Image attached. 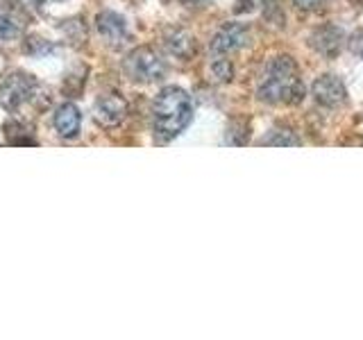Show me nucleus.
I'll return each instance as SVG.
<instances>
[{
    "mask_svg": "<svg viewBox=\"0 0 363 340\" xmlns=\"http://www.w3.org/2000/svg\"><path fill=\"white\" fill-rule=\"evenodd\" d=\"M166 50L170 55L179 57V60H189V57L196 52V41L189 32L184 30H173L166 37Z\"/></svg>",
    "mask_w": 363,
    "mask_h": 340,
    "instance_id": "9d476101",
    "label": "nucleus"
},
{
    "mask_svg": "<svg viewBox=\"0 0 363 340\" xmlns=\"http://www.w3.org/2000/svg\"><path fill=\"white\" fill-rule=\"evenodd\" d=\"M193 118L191 96L179 86H166L159 91L152 105L155 132L162 141H170L189 128Z\"/></svg>",
    "mask_w": 363,
    "mask_h": 340,
    "instance_id": "f03ea898",
    "label": "nucleus"
},
{
    "mask_svg": "<svg viewBox=\"0 0 363 340\" xmlns=\"http://www.w3.org/2000/svg\"><path fill=\"white\" fill-rule=\"evenodd\" d=\"M311 94H313L318 105H323V107H338V105H343V102L347 100L345 84L340 82L336 75L318 77L313 82V86H311Z\"/></svg>",
    "mask_w": 363,
    "mask_h": 340,
    "instance_id": "423d86ee",
    "label": "nucleus"
},
{
    "mask_svg": "<svg viewBox=\"0 0 363 340\" xmlns=\"http://www.w3.org/2000/svg\"><path fill=\"white\" fill-rule=\"evenodd\" d=\"M320 3H325V0H295V5L298 7H304V9H311V7H318Z\"/></svg>",
    "mask_w": 363,
    "mask_h": 340,
    "instance_id": "dca6fc26",
    "label": "nucleus"
},
{
    "mask_svg": "<svg viewBox=\"0 0 363 340\" xmlns=\"http://www.w3.org/2000/svg\"><path fill=\"white\" fill-rule=\"evenodd\" d=\"M247 39H250V34L241 23H227V26H223L218 32H216V37L211 39V52H216V55L236 52L247 43Z\"/></svg>",
    "mask_w": 363,
    "mask_h": 340,
    "instance_id": "0eeeda50",
    "label": "nucleus"
},
{
    "mask_svg": "<svg viewBox=\"0 0 363 340\" xmlns=\"http://www.w3.org/2000/svg\"><path fill=\"white\" fill-rule=\"evenodd\" d=\"M52 123H55L57 134H60L62 139H75L79 134V125H82V113H79L77 105L66 102V105L57 107Z\"/></svg>",
    "mask_w": 363,
    "mask_h": 340,
    "instance_id": "6e6552de",
    "label": "nucleus"
},
{
    "mask_svg": "<svg viewBox=\"0 0 363 340\" xmlns=\"http://www.w3.org/2000/svg\"><path fill=\"white\" fill-rule=\"evenodd\" d=\"M266 145H300L302 141L298 136H293L291 132H277V136H272V139H264Z\"/></svg>",
    "mask_w": 363,
    "mask_h": 340,
    "instance_id": "ddd939ff",
    "label": "nucleus"
},
{
    "mask_svg": "<svg viewBox=\"0 0 363 340\" xmlns=\"http://www.w3.org/2000/svg\"><path fill=\"white\" fill-rule=\"evenodd\" d=\"M34 91H37V79L30 73L11 71L0 79V107H5L7 111H16L34 96Z\"/></svg>",
    "mask_w": 363,
    "mask_h": 340,
    "instance_id": "20e7f679",
    "label": "nucleus"
},
{
    "mask_svg": "<svg viewBox=\"0 0 363 340\" xmlns=\"http://www.w3.org/2000/svg\"><path fill=\"white\" fill-rule=\"evenodd\" d=\"M96 28L100 32V37L107 43H121L128 37V26H125V18L116 11H102L96 18Z\"/></svg>",
    "mask_w": 363,
    "mask_h": 340,
    "instance_id": "1a4fd4ad",
    "label": "nucleus"
},
{
    "mask_svg": "<svg viewBox=\"0 0 363 340\" xmlns=\"http://www.w3.org/2000/svg\"><path fill=\"white\" fill-rule=\"evenodd\" d=\"M125 71H128V75L134 82L150 84V82H159L166 75V64L152 48L141 45V48L132 50L128 60H125Z\"/></svg>",
    "mask_w": 363,
    "mask_h": 340,
    "instance_id": "7ed1b4c3",
    "label": "nucleus"
},
{
    "mask_svg": "<svg viewBox=\"0 0 363 340\" xmlns=\"http://www.w3.org/2000/svg\"><path fill=\"white\" fill-rule=\"evenodd\" d=\"M311 45L327 57H334L340 50V30L336 28H323L311 37Z\"/></svg>",
    "mask_w": 363,
    "mask_h": 340,
    "instance_id": "9b49d317",
    "label": "nucleus"
},
{
    "mask_svg": "<svg viewBox=\"0 0 363 340\" xmlns=\"http://www.w3.org/2000/svg\"><path fill=\"white\" fill-rule=\"evenodd\" d=\"M128 116V100L118 94H102L94 105V118L102 128H118Z\"/></svg>",
    "mask_w": 363,
    "mask_h": 340,
    "instance_id": "39448f33",
    "label": "nucleus"
},
{
    "mask_svg": "<svg viewBox=\"0 0 363 340\" xmlns=\"http://www.w3.org/2000/svg\"><path fill=\"white\" fill-rule=\"evenodd\" d=\"M14 34H16V26L7 16L0 14V39H9V37H14Z\"/></svg>",
    "mask_w": 363,
    "mask_h": 340,
    "instance_id": "2eb2a0df",
    "label": "nucleus"
},
{
    "mask_svg": "<svg viewBox=\"0 0 363 340\" xmlns=\"http://www.w3.org/2000/svg\"><path fill=\"white\" fill-rule=\"evenodd\" d=\"M211 73H213L216 79H218V82H230V79L234 77V68L227 60H216L211 64Z\"/></svg>",
    "mask_w": 363,
    "mask_h": 340,
    "instance_id": "f8f14e48",
    "label": "nucleus"
},
{
    "mask_svg": "<svg viewBox=\"0 0 363 340\" xmlns=\"http://www.w3.org/2000/svg\"><path fill=\"white\" fill-rule=\"evenodd\" d=\"M257 96L268 105H295V102H300L304 98V82L300 77L298 64L286 55L275 57L259 79Z\"/></svg>",
    "mask_w": 363,
    "mask_h": 340,
    "instance_id": "f257e3e1",
    "label": "nucleus"
},
{
    "mask_svg": "<svg viewBox=\"0 0 363 340\" xmlns=\"http://www.w3.org/2000/svg\"><path fill=\"white\" fill-rule=\"evenodd\" d=\"M347 43H350V50L354 52L357 57H361V60H363V28H359L354 34H352Z\"/></svg>",
    "mask_w": 363,
    "mask_h": 340,
    "instance_id": "4468645a",
    "label": "nucleus"
}]
</instances>
